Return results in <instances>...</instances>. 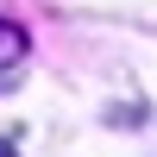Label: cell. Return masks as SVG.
<instances>
[{
  "label": "cell",
  "mask_w": 157,
  "mask_h": 157,
  "mask_svg": "<svg viewBox=\"0 0 157 157\" xmlns=\"http://www.w3.org/2000/svg\"><path fill=\"white\" fill-rule=\"evenodd\" d=\"M0 157H19V151H13V145H6V138H0Z\"/></svg>",
  "instance_id": "cell-2"
},
{
  "label": "cell",
  "mask_w": 157,
  "mask_h": 157,
  "mask_svg": "<svg viewBox=\"0 0 157 157\" xmlns=\"http://www.w3.org/2000/svg\"><path fill=\"white\" fill-rule=\"evenodd\" d=\"M19 63H25V32L0 19V88H6L13 75H19Z\"/></svg>",
  "instance_id": "cell-1"
}]
</instances>
